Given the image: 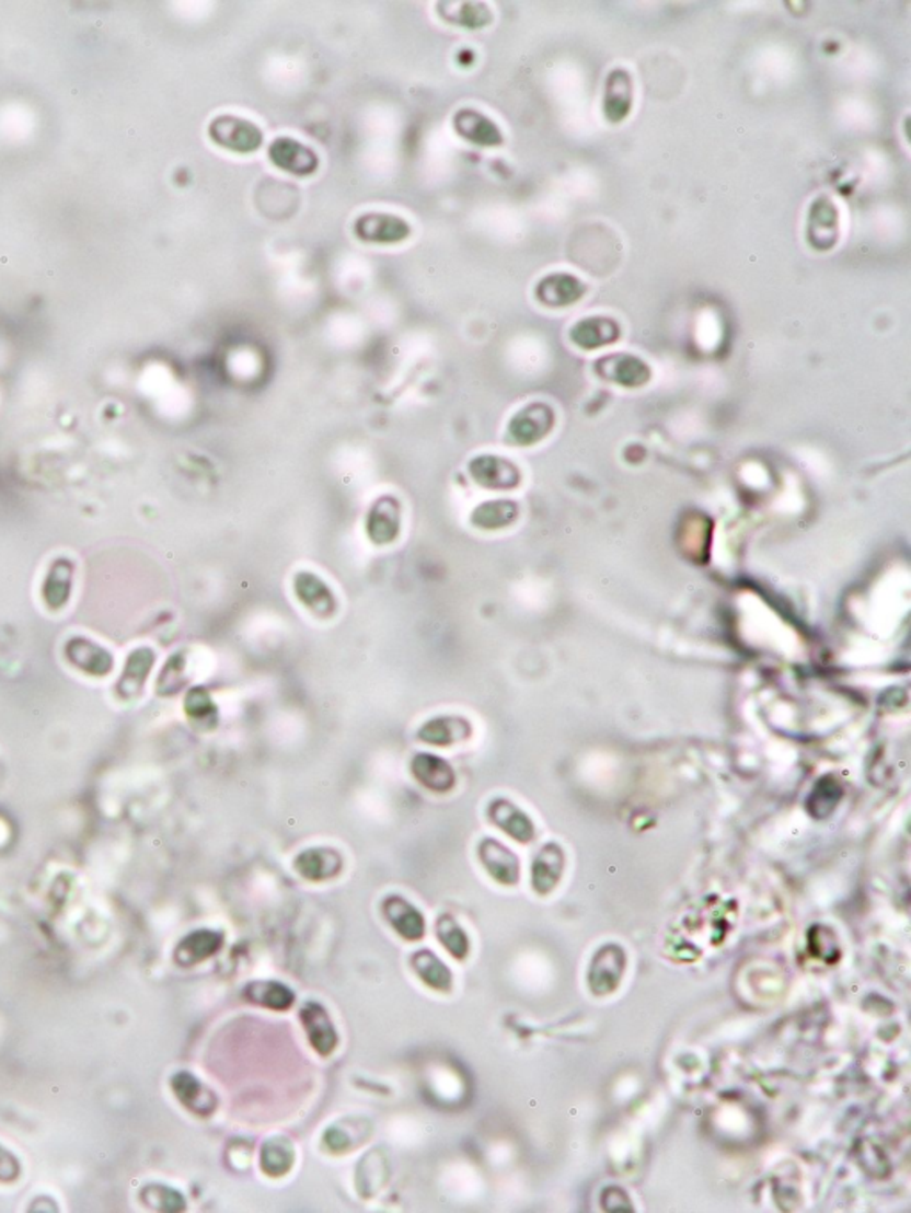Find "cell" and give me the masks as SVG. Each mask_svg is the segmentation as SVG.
<instances>
[{
  "label": "cell",
  "mask_w": 911,
  "mask_h": 1213,
  "mask_svg": "<svg viewBox=\"0 0 911 1213\" xmlns=\"http://www.w3.org/2000/svg\"><path fill=\"white\" fill-rule=\"evenodd\" d=\"M185 685V655H171L164 663L161 674L157 678L155 691L162 697H171L178 694Z\"/></svg>",
  "instance_id": "34"
},
{
  "label": "cell",
  "mask_w": 911,
  "mask_h": 1213,
  "mask_svg": "<svg viewBox=\"0 0 911 1213\" xmlns=\"http://www.w3.org/2000/svg\"><path fill=\"white\" fill-rule=\"evenodd\" d=\"M408 771L410 776L420 787L426 788L431 794H437V796H446L449 792L454 790L456 785H458V774H456L452 763L437 753L418 751V753L413 754L410 759Z\"/></svg>",
  "instance_id": "10"
},
{
  "label": "cell",
  "mask_w": 911,
  "mask_h": 1213,
  "mask_svg": "<svg viewBox=\"0 0 911 1213\" xmlns=\"http://www.w3.org/2000/svg\"><path fill=\"white\" fill-rule=\"evenodd\" d=\"M171 1089L175 1093L176 1098L184 1105L185 1109L191 1110L193 1114L207 1116L212 1114L216 1107H218V1098L214 1095L209 1087H205L201 1082L191 1073L182 1072L176 1073L171 1078Z\"/></svg>",
  "instance_id": "23"
},
{
  "label": "cell",
  "mask_w": 911,
  "mask_h": 1213,
  "mask_svg": "<svg viewBox=\"0 0 911 1213\" xmlns=\"http://www.w3.org/2000/svg\"><path fill=\"white\" fill-rule=\"evenodd\" d=\"M184 714L191 726L199 731H214L221 723V711L212 694L201 685L191 688L184 697Z\"/></svg>",
  "instance_id": "27"
},
{
  "label": "cell",
  "mask_w": 911,
  "mask_h": 1213,
  "mask_svg": "<svg viewBox=\"0 0 911 1213\" xmlns=\"http://www.w3.org/2000/svg\"><path fill=\"white\" fill-rule=\"evenodd\" d=\"M19 1176V1158L14 1157L13 1153L8 1152L4 1146H0V1181L10 1183V1181L16 1180Z\"/></svg>",
  "instance_id": "36"
},
{
  "label": "cell",
  "mask_w": 911,
  "mask_h": 1213,
  "mask_svg": "<svg viewBox=\"0 0 911 1213\" xmlns=\"http://www.w3.org/2000/svg\"><path fill=\"white\" fill-rule=\"evenodd\" d=\"M561 854L555 845H546L532 863V887L540 893H549L560 879Z\"/></svg>",
  "instance_id": "33"
},
{
  "label": "cell",
  "mask_w": 911,
  "mask_h": 1213,
  "mask_svg": "<svg viewBox=\"0 0 911 1213\" xmlns=\"http://www.w3.org/2000/svg\"><path fill=\"white\" fill-rule=\"evenodd\" d=\"M141 1198L148 1206H152V1209L157 1210H164V1212H176V1210H184L185 1206V1201L181 1192L168 1189V1187H148V1189L142 1190Z\"/></svg>",
  "instance_id": "35"
},
{
  "label": "cell",
  "mask_w": 911,
  "mask_h": 1213,
  "mask_svg": "<svg viewBox=\"0 0 911 1213\" xmlns=\"http://www.w3.org/2000/svg\"><path fill=\"white\" fill-rule=\"evenodd\" d=\"M364 529H366L367 540L372 545H394L403 531V506L399 502V498L392 495H381L376 498L367 511Z\"/></svg>",
  "instance_id": "5"
},
{
  "label": "cell",
  "mask_w": 911,
  "mask_h": 1213,
  "mask_svg": "<svg viewBox=\"0 0 911 1213\" xmlns=\"http://www.w3.org/2000/svg\"><path fill=\"white\" fill-rule=\"evenodd\" d=\"M477 859L494 881L511 887L520 879V862L512 851L495 839H483L477 845Z\"/></svg>",
  "instance_id": "18"
},
{
  "label": "cell",
  "mask_w": 911,
  "mask_h": 1213,
  "mask_svg": "<svg viewBox=\"0 0 911 1213\" xmlns=\"http://www.w3.org/2000/svg\"><path fill=\"white\" fill-rule=\"evenodd\" d=\"M292 593L299 605L318 620H332L333 616H337V594L323 577H319L310 569H301L295 575Z\"/></svg>",
  "instance_id": "6"
},
{
  "label": "cell",
  "mask_w": 911,
  "mask_h": 1213,
  "mask_svg": "<svg viewBox=\"0 0 911 1213\" xmlns=\"http://www.w3.org/2000/svg\"><path fill=\"white\" fill-rule=\"evenodd\" d=\"M470 480L489 492H511L522 483V472L511 460L497 454H477L466 465Z\"/></svg>",
  "instance_id": "2"
},
{
  "label": "cell",
  "mask_w": 911,
  "mask_h": 1213,
  "mask_svg": "<svg viewBox=\"0 0 911 1213\" xmlns=\"http://www.w3.org/2000/svg\"><path fill=\"white\" fill-rule=\"evenodd\" d=\"M244 996L252 1004L273 1010H287L296 1001L295 993L290 987L275 981L252 982L244 990Z\"/></svg>",
  "instance_id": "29"
},
{
  "label": "cell",
  "mask_w": 911,
  "mask_h": 1213,
  "mask_svg": "<svg viewBox=\"0 0 911 1213\" xmlns=\"http://www.w3.org/2000/svg\"><path fill=\"white\" fill-rule=\"evenodd\" d=\"M295 1166V1150L285 1137H273L262 1146L261 1167L270 1178H280Z\"/></svg>",
  "instance_id": "31"
},
{
  "label": "cell",
  "mask_w": 911,
  "mask_h": 1213,
  "mask_svg": "<svg viewBox=\"0 0 911 1213\" xmlns=\"http://www.w3.org/2000/svg\"><path fill=\"white\" fill-rule=\"evenodd\" d=\"M267 159L273 166L298 178L312 176L321 164V159L313 152V148L289 136H280L269 142Z\"/></svg>",
  "instance_id": "9"
},
{
  "label": "cell",
  "mask_w": 911,
  "mask_h": 1213,
  "mask_svg": "<svg viewBox=\"0 0 911 1213\" xmlns=\"http://www.w3.org/2000/svg\"><path fill=\"white\" fill-rule=\"evenodd\" d=\"M452 128L463 141L481 148L500 147L504 134L494 119L472 107L458 109L452 116Z\"/></svg>",
  "instance_id": "14"
},
{
  "label": "cell",
  "mask_w": 911,
  "mask_h": 1213,
  "mask_svg": "<svg viewBox=\"0 0 911 1213\" xmlns=\"http://www.w3.org/2000/svg\"><path fill=\"white\" fill-rule=\"evenodd\" d=\"M634 105V81L625 68H614L606 81L603 90V116L609 124H622L632 113Z\"/></svg>",
  "instance_id": "19"
},
{
  "label": "cell",
  "mask_w": 911,
  "mask_h": 1213,
  "mask_svg": "<svg viewBox=\"0 0 911 1213\" xmlns=\"http://www.w3.org/2000/svg\"><path fill=\"white\" fill-rule=\"evenodd\" d=\"M353 233L358 241L390 246L410 239L412 224L397 213L370 210L355 219Z\"/></svg>",
  "instance_id": "7"
},
{
  "label": "cell",
  "mask_w": 911,
  "mask_h": 1213,
  "mask_svg": "<svg viewBox=\"0 0 911 1213\" xmlns=\"http://www.w3.org/2000/svg\"><path fill=\"white\" fill-rule=\"evenodd\" d=\"M413 968L417 975L426 982L427 986L437 991H451L452 987V973L449 968L446 967V962L438 958L437 954L431 952L429 948H423L418 952L413 954L412 958Z\"/></svg>",
  "instance_id": "30"
},
{
  "label": "cell",
  "mask_w": 911,
  "mask_h": 1213,
  "mask_svg": "<svg viewBox=\"0 0 911 1213\" xmlns=\"http://www.w3.org/2000/svg\"><path fill=\"white\" fill-rule=\"evenodd\" d=\"M840 210L830 196H817L807 216V242L816 252H831L839 244Z\"/></svg>",
  "instance_id": "8"
},
{
  "label": "cell",
  "mask_w": 911,
  "mask_h": 1213,
  "mask_svg": "<svg viewBox=\"0 0 911 1213\" xmlns=\"http://www.w3.org/2000/svg\"><path fill=\"white\" fill-rule=\"evenodd\" d=\"M381 913L387 924L406 941H418L426 936V919L417 905H413L403 896L384 897Z\"/></svg>",
  "instance_id": "17"
},
{
  "label": "cell",
  "mask_w": 911,
  "mask_h": 1213,
  "mask_svg": "<svg viewBox=\"0 0 911 1213\" xmlns=\"http://www.w3.org/2000/svg\"><path fill=\"white\" fill-rule=\"evenodd\" d=\"M520 508L508 498H495L477 504L470 512V525L484 532L503 531L517 522Z\"/></svg>",
  "instance_id": "25"
},
{
  "label": "cell",
  "mask_w": 911,
  "mask_h": 1213,
  "mask_svg": "<svg viewBox=\"0 0 911 1213\" xmlns=\"http://www.w3.org/2000/svg\"><path fill=\"white\" fill-rule=\"evenodd\" d=\"M415 737L420 744L429 748L451 749L472 740L474 725L469 717L461 714H438L424 720L423 725L418 726Z\"/></svg>",
  "instance_id": "3"
},
{
  "label": "cell",
  "mask_w": 911,
  "mask_h": 1213,
  "mask_svg": "<svg viewBox=\"0 0 911 1213\" xmlns=\"http://www.w3.org/2000/svg\"><path fill=\"white\" fill-rule=\"evenodd\" d=\"M437 13L446 24L470 31L486 27L494 22V13L483 2H438Z\"/></svg>",
  "instance_id": "28"
},
{
  "label": "cell",
  "mask_w": 911,
  "mask_h": 1213,
  "mask_svg": "<svg viewBox=\"0 0 911 1213\" xmlns=\"http://www.w3.org/2000/svg\"><path fill=\"white\" fill-rule=\"evenodd\" d=\"M620 335H622V330L618 326L616 321L611 317H603V315L580 319L579 323H575L574 327L569 330V340L574 342L575 346L584 349V351H595L600 347L611 346V344L618 342Z\"/></svg>",
  "instance_id": "22"
},
{
  "label": "cell",
  "mask_w": 911,
  "mask_h": 1213,
  "mask_svg": "<svg viewBox=\"0 0 911 1213\" xmlns=\"http://www.w3.org/2000/svg\"><path fill=\"white\" fill-rule=\"evenodd\" d=\"M435 934H437L441 947L446 948L452 958L458 959V961L466 959L470 952L469 934L465 933V929L461 927L460 922L454 916L447 915V913L438 916L437 924H435Z\"/></svg>",
  "instance_id": "32"
},
{
  "label": "cell",
  "mask_w": 911,
  "mask_h": 1213,
  "mask_svg": "<svg viewBox=\"0 0 911 1213\" xmlns=\"http://www.w3.org/2000/svg\"><path fill=\"white\" fill-rule=\"evenodd\" d=\"M586 284L569 273H551L534 287V298L546 309H566L586 294Z\"/></svg>",
  "instance_id": "15"
},
{
  "label": "cell",
  "mask_w": 911,
  "mask_h": 1213,
  "mask_svg": "<svg viewBox=\"0 0 911 1213\" xmlns=\"http://www.w3.org/2000/svg\"><path fill=\"white\" fill-rule=\"evenodd\" d=\"M324 1144H326L332 1152L342 1153L347 1150H353L351 1135H347L346 1132H342L338 1127H332L324 1133Z\"/></svg>",
  "instance_id": "37"
},
{
  "label": "cell",
  "mask_w": 911,
  "mask_h": 1213,
  "mask_svg": "<svg viewBox=\"0 0 911 1213\" xmlns=\"http://www.w3.org/2000/svg\"><path fill=\"white\" fill-rule=\"evenodd\" d=\"M73 575H76V565L68 557H57L53 561V565L48 566L42 586L43 602L48 611L59 612L68 605L73 591Z\"/></svg>",
  "instance_id": "21"
},
{
  "label": "cell",
  "mask_w": 911,
  "mask_h": 1213,
  "mask_svg": "<svg viewBox=\"0 0 911 1213\" xmlns=\"http://www.w3.org/2000/svg\"><path fill=\"white\" fill-rule=\"evenodd\" d=\"M299 1019H301V1024L307 1030L310 1044L319 1055L327 1058L337 1050V1029H335V1025H333L332 1018H330L323 1005L318 1004V1002L304 1004L299 1010Z\"/></svg>",
  "instance_id": "20"
},
{
  "label": "cell",
  "mask_w": 911,
  "mask_h": 1213,
  "mask_svg": "<svg viewBox=\"0 0 911 1213\" xmlns=\"http://www.w3.org/2000/svg\"><path fill=\"white\" fill-rule=\"evenodd\" d=\"M207 132L216 147L239 155L258 152L264 145V130L235 114H219L210 122Z\"/></svg>",
  "instance_id": "1"
},
{
  "label": "cell",
  "mask_w": 911,
  "mask_h": 1213,
  "mask_svg": "<svg viewBox=\"0 0 911 1213\" xmlns=\"http://www.w3.org/2000/svg\"><path fill=\"white\" fill-rule=\"evenodd\" d=\"M595 372L602 380L620 384L623 389H639L651 380V369L637 356L616 353L603 356L595 363Z\"/></svg>",
  "instance_id": "12"
},
{
  "label": "cell",
  "mask_w": 911,
  "mask_h": 1213,
  "mask_svg": "<svg viewBox=\"0 0 911 1213\" xmlns=\"http://www.w3.org/2000/svg\"><path fill=\"white\" fill-rule=\"evenodd\" d=\"M65 659L71 668L88 677H109L114 669V657L109 649L81 635L67 640Z\"/></svg>",
  "instance_id": "11"
},
{
  "label": "cell",
  "mask_w": 911,
  "mask_h": 1213,
  "mask_svg": "<svg viewBox=\"0 0 911 1213\" xmlns=\"http://www.w3.org/2000/svg\"><path fill=\"white\" fill-rule=\"evenodd\" d=\"M223 933L212 929H198L181 939L175 948V961L181 967H193L205 959L212 958L223 947Z\"/></svg>",
  "instance_id": "26"
},
{
  "label": "cell",
  "mask_w": 911,
  "mask_h": 1213,
  "mask_svg": "<svg viewBox=\"0 0 911 1213\" xmlns=\"http://www.w3.org/2000/svg\"><path fill=\"white\" fill-rule=\"evenodd\" d=\"M292 868L304 881L326 882L341 876L344 858L337 848L309 847L296 854Z\"/></svg>",
  "instance_id": "16"
},
{
  "label": "cell",
  "mask_w": 911,
  "mask_h": 1213,
  "mask_svg": "<svg viewBox=\"0 0 911 1213\" xmlns=\"http://www.w3.org/2000/svg\"><path fill=\"white\" fill-rule=\"evenodd\" d=\"M555 426L554 409L545 403H531L518 409L508 424V440L517 447H532L545 440Z\"/></svg>",
  "instance_id": "4"
},
{
  "label": "cell",
  "mask_w": 911,
  "mask_h": 1213,
  "mask_svg": "<svg viewBox=\"0 0 911 1213\" xmlns=\"http://www.w3.org/2000/svg\"><path fill=\"white\" fill-rule=\"evenodd\" d=\"M155 662L157 655L150 646L132 649L125 659L124 671L114 688L116 696L122 697L124 702H132L141 697Z\"/></svg>",
  "instance_id": "13"
},
{
  "label": "cell",
  "mask_w": 911,
  "mask_h": 1213,
  "mask_svg": "<svg viewBox=\"0 0 911 1213\" xmlns=\"http://www.w3.org/2000/svg\"><path fill=\"white\" fill-rule=\"evenodd\" d=\"M488 819L492 820V824L497 825L498 830L509 834L512 840H517L520 844L531 842L532 836H534V825H532L531 819L517 805H512L504 797H497V799L489 802Z\"/></svg>",
  "instance_id": "24"
}]
</instances>
